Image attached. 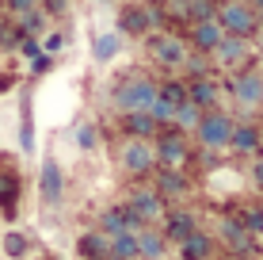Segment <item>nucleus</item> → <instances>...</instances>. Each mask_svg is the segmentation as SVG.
<instances>
[{"mask_svg": "<svg viewBox=\"0 0 263 260\" xmlns=\"http://www.w3.org/2000/svg\"><path fill=\"white\" fill-rule=\"evenodd\" d=\"M153 100H157V80L149 77H126L119 80V88L111 92V103L119 115H130V111H145Z\"/></svg>", "mask_w": 263, "mask_h": 260, "instance_id": "obj_1", "label": "nucleus"}, {"mask_svg": "<svg viewBox=\"0 0 263 260\" xmlns=\"http://www.w3.org/2000/svg\"><path fill=\"white\" fill-rule=\"evenodd\" d=\"M119 168L126 176H153L157 153H153V138H122L119 142Z\"/></svg>", "mask_w": 263, "mask_h": 260, "instance_id": "obj_2", "label": "nucleus"}, {"mask_svg": "<svg viewBox=\"0 0 263 260\" xmlns=\"http://www.w3.org/2000/svg\"><path fill=\"white\" fill-rule=\"evenodd\" d=\"M122 207L138 214L141 226H160L164 214H168V199L157 192V187H130V195H126Z\"/></svg>", "mask_w": 263, "mask_h": 260, "instance_id": "obj_3", "label": "nucleus"}, {"mask_svg": "<svg viewBox=\"0 0 263 260\" xmlns=\"http://www.w3.org/2000/svg\"><path fill=\"white\" fill-rule=\"evenodd\" d=\"M233 115H225L221 107H210V111H202V119H198V127H195V138H198V146H206V149H217L221 153L225 146H229V134H233Z\"/></svg>", "mask_w": 263, "mask_h": 260, "instance_id": "obj_4", "label": "nucleus"}, {"mask_svg": "<svg viewBox=\"0 0 263 260\" xmlns=\"http://www.w3.org/2000/svg\"><path fill=\"white\" fill-rule=\"evenodd\" d=\"M217 241H221V245L229 249L233 256H248V260L259 256V237L248 234V230H244V222L233 218V214L217 218Z\"/></svg>", "mask_w": 263, "mask_h": 260, "instance_id": "obj_5", "label": "nucleus"}, {"mask_svg": "<svg viewBox=\"0 0 263 260\" xmlns=\"http://www.w3.org/2000/svg\"><path fill=\"white\" fill-rule=\"evenodd\" d=\"M153 153H157V168H187L191 142H187V134L164 127V134H157V142H153Z\"/></svg>", "mask_w": 263, "mask_h": 260, "instance_id": "obj_6", "label": "nucleus"}, {"mask_svg": "<svg viewBox=\"0 0 263 260\" xmlns=\"http://www.w3.org/2000/svg\"><path fill=\"white\" fill-rule=\"evenodd\" d=\"M214 20L221 23L225 34H240V39H252V34H256V27H259V15L252 12L244 0H225V4L214 12Z\"/></svg>", "mask_w": 263, "mask_h": 260, "instance_id": "obj_7", "label": "nucleus"}, {"mask_svg": "<svg viewBox=\"0 0 263 260\" xmlns=\"http://www.w3.org/2000/svg\"><path fill=\"white\" fill-rule=\"evenodd\" d=\"M229 92H233V100H237L244 111L263 107V73L259 69H237L233 80H229Z\"/></svg>", "mask_w": 263, "mask_h": 260, "instance_id": "obj_8", "label": "nucleus"}, {"mask_svg": "<svg viewBox=\"0 0 263 260\" xmlns=\"http://www.w3.org/2000/svg\"><path fill=\"white\" fill-rule=\"evenodd\" d=\"M248 50H252V39H240V34H225V39L214 46L210 58H214L221 69H244V61H248Z\"/></svg>", "mask_w": 263, "mask_h": 260, "instance_id": "obj_9", "label": "nucleus"}, {"mask_svg": "<svg viewBox=\"0 0 263 260\" xmlns=\"http://www.w3.org/2000/svg\"><path fill=\"white\" fill-rule=\"evenodd\" d=\"M96 230H99V234H107V237H119V234H138L141 222H138V214H134V211L111 207V211H103L96 218Z\"/></svg>", "mask_w": 263, "mask_h": 260, "instance_id": "obj_10", "label": "nucleus"}, {"mask_svg": "<svg viewBox=\"0 0 263 260\" xmlns=\"http://www.w3.org/2000/svg\"><path fill=\"white\" fill-rule=\"evenodd\" d=\"M153 58H157V65H164V69H183L187 42L179 39V34H157V39H153Z\"/></svg>", "mask_w": 263, "mask_h": 260, "instance_id": "obj_11", "label": "nucleus"}, {"mask_svg": "<svg viewBox=\"0 0 263 260\" xmlns=\"http://www.w3.org/2000/svg\"><path fill=\"white\" fill-rule=\"evenodd\" d=\"M198 230V214L195 211H168L164 222H160V234H164L168 245H179L183 237H191Z\"/></svg>", "mask_w": 263, "mask_h": 260, "instance_id": "obj_12", "label": "nucleus"}, {"mask_svg": "<svg viewBox=\"0 0 263 260\" xmlns=\"http://www.w3.org/2000/svg\"><path fill=\"white\" fill-rule=\"evenodd\" d=\"M153 187H157L164 199H179V195H191V176L187 168H153Z\"/></svg>", "mask_w": 263, "mask_h": 260, "instance_id": "obj_13", "label": "nucleus"}, {"mask_svg": "<svg viewBox=\"0 0 263 260\" xmlns=\"http://www.w3.org/2000/svg\"><path fill=\"white\" fill-rule=\"evenodd\" d=\"M153 23H160V12L157 8H145V4H126L122 15H119V27L126 34H149Z\"/></svg>", "mask_w": 263, "mask_h": 260, "instance_id": "obj_14", "label": "nucleus"}, {"mask_svg": "<svg viewBox=\"0 0 263 260\" xmlns=\"http://www.w3.org/2000/svg\"><path fill=\"white\" fill-rule=\"evenodd\" d=\"M39 192H42V203L46 207H58L61 195H65V172H61V165L53 157L42 161V180H39Z\"/></svg>", "mask_w": 263, "mask_h": 260, "instance_id": "obj_15", "label": "nucleus"}, {"mask_svg": "<svg viewBox=\"0 0 263 260\" xmlns=\"http://www.w3.org/2000/svg\"><path fill=\"white\" fill-rule=\"evenodd\" d=\"M225 39V31H221V23L214 20H195L191 23V50L195 54H214V46Z\"/></svg>", "mask_w": 263, "mask_h": 260, "instance_id": "obj_16", "label": "nucleus"}, {"mask_svg": "<svg viewBox=\"0 0 263 260\" xmlns=\"http://www.w3.org/2000/svg\"><path fill=\"white\" fill-rule=\"evenodd\" d=\"M134 241H138V260H164L168 256V241L160 234V226H141L134 234Z\"/></svg>", "mask_w": 263, "mask_h": 260, "instance_id": "obj_17", "label": "nucleus"}, {"mask_svg": "<svg viewBox=\"0 0 263 260\" xmlns=\"http://www.w3.org/2000/svg\"><path fill=\"white\" fill-rule=\"evenodd\" d=\"M225 149H233V153H240V157L259 153V149H263L259 127H252V123H233V134H229V146H225Z\"/></svg>", "mask_w": 263, "mask_h": 260, "instance_id": "obj_18", "label": "nucleus"}, {"mask_svg": "<svg viewBox=\"0 0 263 260\" xmlns=\"http://www.w3.org/2000/svg\"><path fill=\"white\" fill-rule=\"evenodd\" d=\"M217 96H221V88H217L214 77H191L187 80V100H191L195 107H202V111L217 107Z\"/></svg>", "mask_w": 263, "mask_h": 260, "instance_id": "obj_19", "label": "nucleus"}, {"mask_svg": "<svg viewBox=\"0 0 263 260\" xmlns=\"http://www.w3.org/2000/svg\"><path fill=\"white\" fill-rule=\"evenodd\" d=\"M214 249H217L214 234H206V230H195L191 237L179 241V260H210Z\"/></svg>", "mask_w": 263, "mask_h": 260, "instance_id": "obj_20", "label": "nucleus"}, {"mask_svg": "<svg viewBox=\"0 0 263 260\" xmlns=\"http://www.w3.org/2000/svg\"><path fill=\"white\" fill-rule=\"evenodd\" d=\"M77 253H80V260H107L111 237L99 234V230H88V234H80V241H77Z\"/></svg>", "mask_w": 263, "mask_h": 260, "instance_id": "obj_21", "label": "nucleus"}, {"mask_svg": "<svg viewBox=\"0 0 263 260\" xmlns=\"http://www.w3.org/2000/svg\"><path fill=\"white\" fill-rule=\"evenodd\" d=\"M122 130H126V138H153L160 127L153 123L149 111H130V115H122Z\"/></svg>", "mask_w": 263, "mask_h": 260, "instance_id": "obj_22", "label": "nucleus"}, {"mask_svg": "<svg viewBox=\"0 0 263 260\" xmlns=\"http://www.w3.org/2000/svg\"><path fill=\"white\" fill-rule=\"evenodd\" d=\"M198 119H202V107H195L191 100H183V103H176V115H172V130H179V134H195Z\"/></svg>", "mask_w": 263, "mask_h": 260, "instance_id": "obj_23", "label": "nucleus"}, {"mask_svg": "<svg viewBox=\"0 0 263 260\" xmlns=\"http://www.w3.org/2000/svg\"><path fill=\"white\" fill-rule=\"evenodd\" d=\"M15 203H20V176H15V172H4V176H0V211L12 218V214H15Z\"/></svg>", "mask_w": 263, "mask_h": 260, "instance_id": "obj_24", "label": "nucleus"}, {"mask_svg": "<svg viewBox=\"0 0 263 260\" xmlns=\"http://www.w3.org/2000/svg\"><path fill=\"white\" fill-rule=\"evenodd\" d=\"M119 50H122V34H115V31L96 34V42H92V58L96 61H111Z\"/></svg>", "mask_w": 263, "mask_h": 260, "instance_id": "obj_25", "label": "nucleus"}, {"mask_svg": "<svg viewBox=\"0 0 263 260\" xmlns=\"http://www.w3.org/2000/svg\"><path fill=\"white\" fill-rule=\"evenodd\" d=\"M107 260H138V241H134V234L111 237V253H107Z\"/></svg>", "mask_w": 263, "mask_h": 260, "instance_id": "obj_26", "label": "nucleus"}, {"mask_svg": "<svg viewBox=\"0 0 263 260\" xmlns=\"http://www.w3.org/2000/svg\"><path fill=\"white\" fill-rule=\"evenodd\" d=\"M15 31H20L23 39H34V34L46 31V15H42L39 8H31V12H23V15H20V27H15Z\"/></svg>", "mask_w": 263, "mask_h": 260, "instance_id": "obj_27", "label": "nucleus"}, {"mask_svg": "<svg viewBox=\"0 0 263 260\" xmlns=\"http://www.w3.org/2000/svg\"><path fill=\"white\" fill-rule=\"evenodd\" d=\"M237 218L244 222V230H248V234L263 237V203H248V207H244Z\"/></svg>", "mask_w": 263, "mask_h": 260, "instance_id": "obj_28", "label": "nucleus"}, {"mask_svg": "<svg viewBox=\"0 0 263 260\" xmlns=\"http://www.w3.org/2000/svg\"><path fill=\"white\" fill-rule=\"evenodd\" d=\"M217 12V4L214 0H187V8H183V20H210V15Z\"/></svg>", "mask_w": 263, "mask_h": 260, "instance_id": "obj_29", "label": "nucleus"}, {"mask_svg": "<svg viewBox=\"0 0 263 260\" xmlns=\"http://www.w3.org/2000/svg\"><path fill=\"white\" fill-rule=\"evenodd\" d=\"M157 96L168 103H183L187 100V84L183 80H164V84H157Z\"/></svg>", "mask_w": 263, "mask_h": 260, "instance_id": "obj_30", "label": "nucleus"}, {"mask_svg": "<svg viewBox=\"0 0 263 260\" xmlns=\"http://www.w3.org/2000/svg\"><path fill=\"white\" fill-rule=\"evenodd\" d=\"M4 253L15 256V260L27 256V237H23V234H8V237H4Z\"/></svg>", "mask_w": 263, "mask_h": 260, "instance_id": "obj_31", "label": "nucleus"}, {"mask_svg": "<svg viewBox=\"0 0 263 260\" xmlns=\"http://www.w3.org/2000/svg\"><path fill=\"white\" fill-rule=\"evenodd\" d=\"M96 142H99V130L92 127V123H84V127L77 130V146H80V149H92Z\"/></svg>", "mask_w": 263, "mask_h": 260, "instance_id": "obj_32", "label": "nucleus"}, {"mask_svg": "<svg viewBox=\"0 0 263 260\" xmlns=\"http://www.w3.org/2000/svg\"><path fill=\"white\" fill-rule=\"evenodd\" d=\"M4 8L12 15H23V12H31V8H39V0H4Z\"/></svg>", "mask_w": 263, "mask_h": 260, "instance_id": "obj_33", "label": "nucleus"}, {"mask_svg": "<svg viewBox=\"0 0 263 260\" xmlns=\"http://www.w3.org/2000/svg\"><path fill=\"white\" fill-rule=\"evenodd\" d=\"M20 50L27 54V58H39V50H42V46H39V39H23V42H20Z\"/></svg>", "mask_w": 263, "mask_h": 260, "instance_id": "obj_34", "label": "nucleus"}, {"mask_svg": "<svg viewBox=\"0 0 263 260\" xmlns=\"http://www.w3.org/2000/svg\"><path fill=\"white\" fill-rule=\"evenodd\" d=\"M252 184H256L259 192H263V157H259V161H252Z\"/></svg>", "mask_w": 263, "mask_h": 260, "instance_id": "obj_35", "label": "nucleus"}, {"mask_svg": "<svg viewBox=\"0 0 263 260\" xmlns=\"http://www.w3.org/2000/svg\"><path fill=\"white\" fill-rule=\"evenodd\" d=\"M198 161H202V168H214V165H217V149H206V146H202Z\"/></svg>", "mask_w": 263, "mask_h": 260, "instance_id": "obj_36", "label": "nucleus"}, {"mask_svg": "<svg viewBox=\"0 0 263 260\" xmlns=\"http://www.w3.org/2000/svg\"><path fill=\"white\" fill-rule=\"evenodd\" d=\"M61 46H65V34H50L46 39V54H58Z\"/></svg>", "mask_w": 263, "mask_h": 260, "instance_id": "obj_37", "label": "nucleus"}, {"mask_svg": "<svg viewBox=\"0 0 263 260\" xmlns=\"http://www.w3.org/2000/svg\"><path fill=\"white\" fill-rule=\"evenodd\" d=\"M65 8H69V0H46V12H53V15L65 12Z\"/></svg>", "mask_w": 263, "mask_h": 260, "instance_id": "obj_38", "label": "nucleus"}, {"mask_svg": "<svg viewBox=\"0 0 263 260\" xmlns=\"http://www.w3.org/2000/svg\"><path fill=\"white\" fill-rule=\"evenodd\" d=\"M252 39H256V50L263 54V27H256V34H252Z\"/></svg>", "mask_w": 263, "mask_h": 260, "instance_id": "obj_39", "label": "nucleus"}, {"mask_svg": "<svg viewBox=\"0 0 263 260\" xmlns=\"http://www.w3.org/2000/svg\"><path fill=\"white\" fill-rule=\"evenodd\" d=\"M252 12H256V15H263V0H252Z\"/></svg>", "mask_w": 263, "mask_h": 260, "instance_id": "obj_40", "label": "nucleus"}, {"mask_svg": "<svg viewBox=\"0 0 263 260\" xmlns=\"http://www.w3.org/2000/svg\"><path fill=\"white\" fill-rule=\"evenodd\" d=\"M0 88H12V77H0Z\"/></svg>", "mask_w": 263, "mask_h": 260, "instance_id": "obj_41", "label": "nucleus"}, {"mask_svg": "<svg viewBox=\"0 0 263 260\" xmlns=\"http://www.w3.org/2000/svg\"><path fill=\"white\" fill-rule=\"evenodd\" d=\"M233 260H248V256H233Z\"/></svg>", "mask_w": 263, "mask_h": 260, "instance_id": "obj_42", "label": "nucleus"}, {"mask_svg": "<svg viewBox=\"0 0 263 260\" xmlns=\"http://www.w3.org/2000/svg\"><path fill=\"white\" fill-rule=\"evenodd\" d=\"M259 138H263V127H259Z\"/></svg>", "mask_w": 263, "mask_h": 260, "instance_id": "obj_43", "label": "nucleus"}]
</instances>
